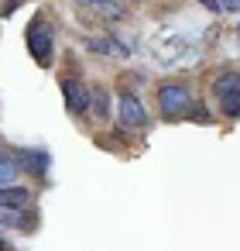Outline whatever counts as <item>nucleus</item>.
Instances as JSON below:
<instances>
[{
    "instance_id": "nucleus-1",
    "label": "nucleus",
    "mask_w": 240,
    "mask_h": 251,
    "mask_svg": "<svg viewBox=\"0 0 240 251\" xmlns=\"http://www.w3.org/2000/svg\"><path fill=\"white\" fill-rule=\"evenodd\" d=\"M28 49H31V55H35V62L45 69V66H52V55H55V28H52V21L45 18V14H38L31 25H28Z\"/></svg>"
},
{
    "instance_id": "nucleus-2",
    "label": "nucleus",
    "mask_w": 240,
    "mask_h": 251,
    "mask_svg": "<svg viewBox=\"0 0 240 251\" xmlns=\"http://www.w3.org/2000/svg\"><path fill=\"white\" fill-rule=\"evenodd\" d=\"M213 100H216L223 117L240 121V73H233V69L219 73L213 79Z\"/></svg>"
},
{
    "instance_id": "nucleus-3",
    "label": "nucleus",
    "mask_w": 240,
    "mask_h": 251,
    "mask_svg": "<svg viewBox=\"0 0 240 251\" xmlns=\"http://www.w3.org/2000/svg\"><path fill=\"white\" fill-rule=\"evenodd\" d=\"M192 107H196V100H192V93H189L185 83H165V86H158V110H161L165 121H178Z\"/></svg>"
},
{
    "instance_id": "nucleus-4",
    "label": "nucleus",
    "mask_w": 240,
    "mask_h": 251,
    "mask_svg": "<svg viewBox=\"0 0 240 251\" xmlns=\"http://www.w3.org/2000/svg\"><path fill=\"white\" fill-rule=\"evenodd\" d=\"M117 121L124 124V127H148V107H144V100L137 97V93H131V90H124L120 97H117Z\"/></svg>"
},
{
    "instance_id": "nucleus-5",
    "label": "nucleus",
    "mask_w": 240,
    "mask_h": 251,
    "mask_svg": "<svg viewBox=\"0 0 240 251\" xmlns=\"http://www.w3.org/2000/svg\"><path fill=\"white\" fill-rule=\"evenodd\" d=\"M62 97H65V110L72 117H83L89 110V86L79 76H65L62 79Z\"/></svg>"
},
{
    "instance_id": "nucleus-6",
    "label": "nucleus",
    "mask_w": 240,
    "mask_h": 251,
    "mask_svg": "<svg viewBox=\"0 0 240 251\" xmlns=\"http://www.w3.org/2000/svg\"><path fill=\"white\" fill-rule=\"evenodd\" d=\"M89 117L100 124L110 117V93L103 83H89Z\"/></svg>"
},
{
    "instance_id": "nucleus-7",
    "label": "nucleus",
    "mask_w": 240,
    "mask_h": 251,
    "mask_svg": "<svg viewBox=\"0 0 240 251\" xmlns=\"http://www.w3.org/2000/svg\"><path fill=\"white\" fill-rule=\"evenodd\" d=\"M31 203V189L28 186H0V210H24Z\"/></svg>"
},
{
    "instance_id": "nucleus-8",
    "label": "nucleus",
    "mask_w": 240,
    "mask_h": 251,
    "mask_svg": "<svg viewBox=\"0 0 240 251\" xmlns=\"http://www.w3.org/2000/svg\"><path fill=\"white\" fill-rule=\"evenodd\" d=\"M89 7H96L103 18H113V21H120V18H124L120 0H89Z\"/></svg>"
},
{
    "instance_id": "nucleus-9",
    "label": "nucleus",
    "mask_w": 240,
    "mask_h": 251,
    "mask_svg": "<svg viewBox=\"0 0 240 251\" xmlns=\"http://www.w3.org/2000/svg\"><path fill=\"white\" fill-rule=\"evenodd\" d=\"M14 176H18V165L11 162V155L0 151V186H11V182H14Z\"/></svg>"
},
{
    "instance_id": "nucleus-10",
    "label": "nucleus",
    "mask_w": 240,
    "mask_h": 251,
    "mask_svg": "<svg viewBox=\"0 0 240 251\" xmlns=\"http://www.w3.org/2000/svg\"><path fill=\"white\" fill-rule=\"evenodd\" d=\"M24 158H28V172L45 176V169H48V155H45V151H28Z\"/></svg>"
},
{
    "instance_id": "nucleus-11",
    "label": "nucleus",
    "mask_w": 240,
    "mask_h": 251,
    "mask_svg": "<svg viewBox=\"0 0 240 251\" xmlns=\"http://www.w3.org/2000/svg\"><path fill=\"white\" fill-rule=\"evenodd\" d=\"M219 11H230V14H240V0H219Z\"/></svg>"
},
{
    "instance_id": "nucleus-12",
    "label": "nucleus",
    "mask_w": 240,
    "mask_h": 251,
    "mask_svg": "<svg viewBox=\"0 0 240 251\" xmlns=\"http://www.w3.org/2000/svg\"><path fill=\"white\" fill-rule=\"evenodd\" d=\"M199 4H202V7H206V11H213V14H216V11H219V0H199Z\"/></svg>"
},
{
    "instance_id": "nucleus-13",
    "label": "nucleus",
    "mask_w": 240,
    "mask_h": 251,
    "mask_svg": "<svg viewBox=\"0 0 240 251\" xmlns=\"http://www.w3.org/2000/svg\"><path fill=\"white\" fill-rule=\"evenodd\" d=\"M4 248H7V244H4V237H0V251H4Z\"/></svg>"
},
{
    "instance_id": "nucleus-14",
    "label": "nucleus",
    "mask_w": 240,
    "mask_h": 251,
    "mask_svg": "<svg viewBox=\"0 0 240 251\" xmlns=\"http://www.w3.org/2000/svg\"><path fill=\"white\" fill-rule=\"evenodd\" d=\"M76 4H89V0H76Z\"/></svg>"
},
{
    "instance_id": "nucleus-15",
    "label": "nucleus",
    "mask_w": 240,
    "mask_h": 251,
    "mask_svg": "<svg viewBox=\"0 0 240 251\" xmlns=\"http://www.w3.org/2000/svg\"><path fill=\"white\" fill-rule=\"evenodd\" d=\"M137 4H144V0H137Z\"/></svg>"
},
{
    "instance_id": "nucleus-16",
    "label": "nucleus",
    "mask_w": 240,
    "mask_h": 251,
    "mask_svg": "<svg viewBox=\"0 0 240 251\" xmlns=\"http://www.w3.org/2000/svg\"><path fill=\"white\" fill-rule=\"evenodd\" d=\"M237 35H240V28H237Z\"/></svg>"
}]
</instances>
